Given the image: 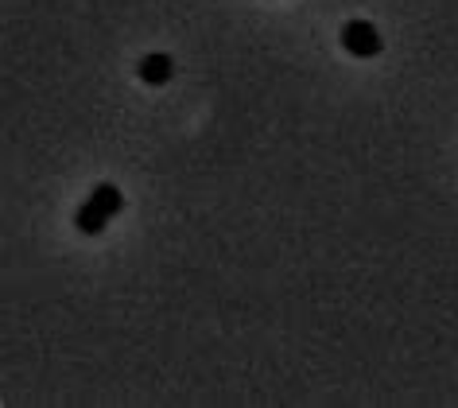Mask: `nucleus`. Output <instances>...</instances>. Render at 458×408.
I'll list each match as a JSON object with an SVG mask.
<instances>
[{
    "label": "nucleus",
    "instance_id": "obj_1",
    "mask_svg": "<svg viewBox=\"0 0 458 408\" xmlns=\"http://www.w3.org/2000/svg\"><path fill=\"white\" fill-rule=\"evenodd\" d=\"M121 207H124V195L113 183H98L94 191H89V199L82 202V210L74 214V225L82 234H101L106 225L117 218L121 214Z\"/></svg>",
    "mask_w": 458,
    "mask_h": 408
},
{
    "label": "nucleus",
    "instance_id": "obj_2",
    "mask_svg": "<svg viewBox=\"0 0 458 408\" xmlns=\"http://www.w3.org/2000/svg\"><path fill=\"white\" fill-rule=\"evenodd\" d=\"M342 47H346L353 59H373V55L385 51V39L369 20H346V24H342Z\"/></svg>",
    "mask_w": 458,
    "mask_h": 408
},
{
    "label": "nucleus",
    "instance_id": "obj_3",
    "mask_svg": "<svg viewBox=\"0 0 458 408\" xmlns=\"http://www.w3.org/2000/svg\"><path fill=\"white\" fill-rule=\"evenodd\" d=\"M136 74H140V82H148V86H164V82H171V74H175V63H171L167 51H152L140 59Z\"/></svg>",
    "mask_w": 458,
    "mask_h": 408
}]
</instances>
